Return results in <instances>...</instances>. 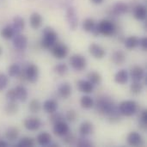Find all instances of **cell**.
<instances>
[{
    "label": "cell",
    "mask_w": 147,
    "mask_h": 147,
    "mask_svg": "<svg viewBox=\"0 0 147 147\" xmlns=\"http://www.w3.org/2000/svg\"><path fill=\"white\" fill-rule=\"evenodd\" d=\"M22 68L18 64H11L8 68V76L10 78H17Z\"/></svg>",
    "instance_id": "cell-35"
},
{
    "label": "cell",
    "mask_w": 147,
    "mask_h": 147,
    "mask_svg": "<svg viewBox=\"0 0 147 147\" xmlns=\"http://www.w3.org/2000/svg\"><path fill=\"white\" fill-rule=\"evenodd\" d=\"M78 131H79V134L82 136L87 137V136H89V135L93 134V132H94V126H93V124L90 121H84V122L81 123V125L79 126Z\"/></svg>",
    "instance_id": "cell-19"
},
{
    "label": "cell",
    "mask_w": 147,
    "mask_h": 147,
    "mask_svg": "<svg viewBox=\"0 0 147 147\" xmlns=\"http://www.w3.org/2000/svg\"><path fill=\"white\" fill-rule=\"evenodd\" d=\"M139 43H140V39L135 35L128 36L127 38H125V40H124L125 47L128 50H133V49L136 48L139 46Z\"/></svg>",
    "instance_id": "cell-27"
},
{
    "label": "cell",
    "mask_w": 147,
    "mask_h": 147,
    "mask_svg": "<svg viewBox=\"0 0 147 147\" xmlns=\"http://www.w3.org/2000/svg\"><path fill=\"white\" fill-rule=\"evenodd\" d=\"M12 44L15 49L18 51H24L28 44V40L26 35L20 34H15V36L12 39Z\"/></svg>",
    "instance_id": "cell-9"
},
{
    "label": "cell",
    "mask_w": 147,
    "mask_h": 147,
    "mask_svg": "<svg viewBox=\"0 0 147 147\" xmlns=\"http://www.w3.org/2000/svg\"><path fill=\"white\" fill-rule=\"evenodd\" d=\"M43 18L38 12H34L29 16V25L33 29H38L41 27Z\"/></svg>",
    "instance_id": "cell-16"
},
{
    "label": "cell",
    "mask_w": 147,
    "mask_h": 147,
    "mask_svg": "<svg viewBox=\"0 0 147 147\" xmlns=\"http://www.w3.org/2000/svg\"><path fill=\"white\" fill-rule=\"evenodd\" d=\"M34 146V140L30 137H23L16 144L17 147H32Z\"/></svg>",
    "instance_id": "cell-37"
},
{
    "label": "cell",
    "mask_w": 147,
    "mask_h": 147,
    "mask_svg": "<svg viewBox=\"0 0 147 147\" xmlns=\"http://www.w3.org/2000/svg\"><path fill=\"white\" fill-rule=\"evenodd\" d=\"M53 71L59 76H65L68 72V66L65 63H59L53 67Z\"/></svg>",
    "instance_id": "cell-36"
},
{
    "label": "cell",
    "mask_w": 147,
    "mask_h": 147,
    "mask_svg": "<svg viewBox=\"0 0 147 147\" xmlns=\"http://www.w3.org/2000/svg\"><path fill=\"white\" fill-rule=\"evenodd\" d=\"M3 54V47L0 46V57H1V55Z\"/></svg>",
    "instance_id": "cell-49"
},
{
    "label": "cell",
    "mask_w": 147,
    "mask_h": 147,
    "mask_svg": "<svg viewBox=\"0 0 147 147\" xmlns=\"http://www.w3.org/2000/svg\"><path fill=\"white\" fill-rule=\"evenodd\" d=\"M130 77L134 81H141L145 76V70L140 65H134L130 71Z\"/></svg>",
    "instance_id": "cell-17"
},
{
    "label": "cell",
    "mask_w": 147,
    "mask_h": 147,
    "mask_svg": "<svg viewBox=\"0 0 147 147\" xmlns=\"http://www.w3.org/2000/svg\"><path fill=\"white\" fill-rule=\"evenodd\" d=\"M141 122H144V123H146L147 124V111L146 110H143L141 112V115H140V121Z\"/></svg>",
    "instance_id": "cell-46"
},
{
    "label": "cell",
    "mask_w": 147,
    "mask_h": 147,
    "mask_svg": "<svg viewBox=\"0 0 147 147\" xmlns=\"http://www.w3.org/2000/svg\"><path fill=\"white\" fill-rule=\"evenodd\" d=\"M19 110V107L16 102H8L4 107V112L8 115H15L17 114Z\"/></svg>",
    "instance_id": "cell-32"
},
{
    "label": "cell",
    "mask_w": 147,
    "mask_h": 147,
    "mask_svg": "<svg viewBox=\"0 0 147 147\" xmlns=\"http://www.w3.org/2000/svg\"><path fill=\"white\" fill-rule=\"evenodd\" d=\"M9 146V143L5 140H0V147H7Z\"/></svg>",
    "instance_id": "cell-47"
},
{
    "label": "cell",
    "mask_w": 147,
    "mask_h": 147,
    "mask_svg": "<svg viewBox=\"0 0 147 147\" xmlns=\"http://www.w3.org/2000/svg\"><path fill=\"white\" fill-rule=\"evenodd\" d=\"M63 138V142L65 145L66 146H72L74 144H76V141H77V138L76 136L71 134V132H68L67 134H65L64 136H62Z\"/></svg>",
    "instance_id": "cell-39"
},
{
    "label": "cell",
    "mask_w": 147,
    "mask_h": 147,
    "mask_svg": "<svg viewBox=\"0 0 147 147\" xmlns=\"http://www.w3.org/2000/svg\"><path fill=\"white\" fill-rule=\"evenodd\" d=\"M5 98L8 102H16L17 98H16V91L15 89H9L6 94H5Z\"/></svg>",
    "instance_id": "cell-44"
},
{
    "label": "cell",
    "mask_w": 147,
    "mask_h": 147,
    "mask_svg": "<svg viewBox=\"0 0 147 147\" xmlns=\"http://www.w3.org/2000/svg\"><path fill=\"white\" fill-rule=\"evenodd\" d=\"M42 35L43 38L41 40L40 45L44 49H50L58 40L57 32L50 27H47L43 29Z\"/></svg>",
    "instance_id": "cell-2"
},
{
    "label": "cell",
    "mask_w": 147,
    "mask_h": 147,
    "mask_svg": "<svg viewBox=\"0 0 147 147\" xmlns=\"http://www.w3.org/2000/svg\"><path fill=\"white\" fill-rule=\"evenodd\" d=\"M36 141L41 146H47L52 142V136L47 132H41L37 135Z\"/></svg>",
    "instance_id": "cell-24"
},
{
    "label": "cell",
    "mask_w": 147,
    "mask_h": 147,
    "mask_svg": "<svg viewBox=\"0 0 147 147\" xmlns=\"http://www.w3.org/2000/svg\"><path fill=\"white\" fill-rule=\"evenodd\" d=\"M0 34H1V37L4 40H11L13 39V37L15 36L16 33L12 28L11 25H6L5 27H3L1 31H0Z\"/></svg>",
    "instance_id": "cell-28"
},
{
    "label": "cell",
    "mask_w": 147,
    "mask_h": 147,
    "mask_svg": "<svg viewBox=\"0 0 147 147\" xmlns=\"http://www.w3.org/2000/svg\"><path fill=\"white\" fill-rule=\"evenodd\" d=\"M127 59V55L122 50H117L115 51L111 56V60L114 64L117 65H121L125 63Z\"/></svg>",
    "instance_id": "cell-21"
},
{
    "label": "cell",
    "mask_w": 147,
    "mask_h": 147,
    "mask_svg": "<svg viewBox=\"0 0 147 147\" xmlns=\"http://www.w3.org/2000/svg\"><path fill=\"white\" fill-rule=\"evenodd\" d=\"M129 78V74L127 70L121 69L118 71L115 75V82L118 84H125L127 83Z\"/></svg>",
    "instance_id": "cell-23"
},
{
    "label": "cell",
    "mask_w": 147,
    "mask_h": 147,
    "mask_svg": "<svg viewBox=\"0 0 147 147\" xmlns=\"http://www.w3.org/2000/svg\"><path fill=\"white\" fill-rule=\"evenodd\" d=\"M130 90L134 95H140L143 90V84L140 81H134L130 86Z\"/></svg>",
    "instance_id": "cell-38"
},
{
    "label": "cell",
    "mask_w": 147,
    "mask_h": 147,
    "mask_svg": "<svg viewBox=\"0 0 147 147\" xmlns=\"http://www.w3.org/2000/svg\"><path fill=\"white\" fill-rule=\"evenodd\" d=\"M129 10L128 5L124 2H117L113 7V13L116 16H122Z\"/></svg>",
    "instance_id": "cell-26"
},
{
    "label": "cell",
    "mask_w": 147,
    "mask_h": 147,
    "mask_svg": "<svg viewBox=\"0 0 147 147\" xmlns=\"http://www.w3.org/2000/svg\"><path fill=\"white\" fill-rule=\"evenodd\" d=\"M127 142L131 146H140L143 144V138L138 132H131L127 137Z\"/></svg>",
    "instance_id": "cell-13"
},
{
    "label": "cell",
    "mask_w": 147,
    "mask_h": 147,
    "mask_svg": "<svg viewBox=\"0 0 147 147\" xmlns=\"http://www.w3.org/2000/svg\"><path fill=\"white\" fill-rule=\"evenodd\" d=\"M23 126L27 130L34 132L37 131L41 127V121L38 117L29 116L23 121Z\"/></svg>",
    "instance_id": "cell-10"
},
{
    "label": "cell",
    "mask_w": 147,
    "mask_h": 147,
    "mask_svg": "<svg viewBox=\"0 0 147 147\" xmlns=\"http://www.w3.org/2000/svg\"><path fill=\"white\" fill-rule=\"evenodd\" d=\"M87 80L91 83L94 86L96 85H99L102 83V76L99 72L97 71H90L87 74Z\"/></svg>",
    "instance_id": "cell-30"
},
{
    "label": "cell",
    "mask_w": 147,
    "mask_h": 147,
    "mask_svg": "<svg viewBox=\"0 0 147 147\" xmlns=\"http://www.w3.org/2000/svg\"><path fill=\"white\" fill-rule=\"evenodd\" d=\"M134 16L138 21H144L146 18V7L143 4H137L134 8Z\"/></svg>",
    "instance_id": "cell-18"
},
{
    "label": "cell",
    "mask_w": 147,
    "mask_h": 147,
    "mask_svg": "<svg viewBox=\"0 0 147 147\" xmlns=\"http://www.w3.org/2000/svg\"><path fill=\"white\" fill-rule=\"evenodd\" d=\"M96 23L95 22V20L93 18H86L84 20L83 22V24H82V27H83V29L87 32V33H91L92 30L94 29V28L96 27Z\"/></svg>",
    "instance_id": "cell-33"
},
{
    "label": "cell",
    "mask_w": 147,
    "mask_h": 147,
    "mask_svg": "<svg viewBox=\"0 0 147 147\" xmlns=\"http://www.w3.org/2000/svg\"><path fill=\"white\" fill-rule=\"evenodd\" d=\"M53 133L55 135H57L59 137H62L65 134L70 132V127L65 121H59V122L53 124Z\"/></svg>",
    "instance_id": "cell-12"
},
{
    "label": "cell",
    "mask_w": 147,
    "mask_h": 147,
    "mask_svg": "<svg viewBox=\"0 0 147 147\" xmlns=\"http://www.w3.org/2000/svg\"><path fill=\"white\" fill-rule=\"evenodd\" d=\"M94 107H96V110L98 114L102 115H106L108 117L119 112V109L115 105L114 102L105 96L99 98L96 103L94 104Z\"/></svg>",
    "instance_id": "cell-1"
},
{
    "label": "cell",
    "mask_w": 147,
    "mask_h": 147,
    "mask_svg": "<svg viewBox=\"0 0 147 147\" xmlns=\"http://www.w3.org/2000/svg\"><path fill=\"white\" fill-rule=\"evenodd\" d=\"M118 109L121 115L130 117L136 114L138 110V103L133 100H126L120 103Z\"/></svg>",
    "instance_id": "cell-3"
},
{
    "label": "cell",
    "mask_w": 147,
    "mask_h": 147,
    "mask_svg": "<svg viewBox=\"0 0 147 147\" xmlns=\"http://www.w3.org/2000/svg\"><path fill=\"white\" fill-rule=\"evenodd\" d=\"M58 102L53 100V99H48V100H46L44 102H43V105H42V108H43V110L47 113V114H52L55 111L58 110Z\"/></svg>",
    "instance_id": "cell-25"
},
{
    "label": "cell",
    "mask_w": 147,
    "mask_h": 147,
    "mask_svg": "<svg viewBox=\"0 0 147 147\" xmlns=\"http://www.w3.org/2000/svg\"><path fill=\"white\" fill-rule=\"evenodd\" d=\"M90 2L94 4L98 5V4H102L104 2V0H90Z\"/></svg>",
    "instance_id": "cell-48"
},
{
    "label": "cell",
    "mask_w": 147,
    "mask_h": 147,
    "mask_svg": "<svg viewBox=\"0 0 147 147\" xmlns=\"http://www.w3.org/2000/svg\"><path fill=\"white\" fill-rule=\"evenodd\" d=\"M70 65L71 66L78 71H81L83 70H84L86 68L87 65V60L86 58L79 53H76L71 56L70 58Z\"/></svg>",
    "instance_id": "cell-5"
},
{
    "label": "cell",
    "mask_w": 147,
    "mask_h": 147,
    "mask_svg": "<svg viewBox=\"0 0 147 147\" xmlns=\"http://www.w3.org/2000/svg\"><path fill=\"white\" fill-rule=\"evenodd\" d=\"M42 108V104L40 103V102L37 99H33L29 102L28 104V110L33 113V114H37L40 111Z\"/></svg>",
    "instance_id": "cell-34"
},
{
    "label": "cell",
    "mask_w": 147,
    "mask_h": 147,
    "mask_svg": "<svg viewBox=\"0 0 147 147\" xmlns=\"http://www.w3.org/2000/svg\"><path fill=\"white\" fill-rule=\"evenodd\" d=\"M51 53L53 56L58 59H63L65 57H67L69 53V48L64 43H59L56 42L51 48Z\"/></svg>",
    "instance_id": "cell-6"
},
{
    "label": "cell",
    "mask_w": 147,
    "mask_h": 147,
    "mask_svg": "<svg viewBox=\"0 0 147 147\" xmlns=\"http://www.w3.org/2000/svg\"><path fill=\"white\" fill-rule=\"evenodd\" d=\"M97 29L100 34L105 36H112L116 32L115 23L109 19H103L100 21L97 24Z\"/></svg>",
    "instance_id": "cell-4"
},
{
    "label": "cell",
    "mask_w": 147,
    "mask_h": 147,
    "mask_svg": "<svg viewBox=\"0 0 147 147\" xmlns=\"http://www.w3.org/2000/svg\"><path fill=\"white\" fill-rule=\"evenodd\" d=\"M48 120L53 125V124H55V123H57L59 121H65V116L61 113H59V112L55 111V112L50 114V115L48 117Z\"/></svg>",
    "instance_id": "cell-40"
},
{
    "label": "cell",
    "mask_w": 147,
    "mask_h": 147,
    "mask_svg": "<svg viewBox=\"0 0 147 147\" xmlns=\"http://www.w3.org/2000/svg\"><path fill=\"white\" fill-rule=\"evenodd\" d=\"M139 46H140V47L144 50L146 51L147 50V38L146 37H143L141 39H140V43Z\"/></svg>",
    "instance_id": "cell-45"
},
{
    "label": "cell",
    "mask_w": 147,
    "mask_h": 147,
    "mask_svg": "<svg viewBox=\"0 0 147 147\" xmlns=\"http://www.w3.org/2000/svg\"><path fill=\"white\" fill-rule=\"evenodd\" d=\"M9 76L4 73H0V92L6 89L9 84Z\"/></svg>",
    "instance_id": "cell-42"
},
{
    "label": "cell",
    "mask_w": 147,
    "mask_h": 147,
    "mask_svg": "<svg viewBox=\"0 0 147 147\" xmlns=\"http://www.w3.org/2000/svg\"><path fill=\"white\" fill-rule=\"evenodd\" d=\"M89 52L91 54V56L96 59H102L106 55L105 49L96 43H91L89 46Z\"/></svg>",
    "instance_id": "cell-11"
},
{
    "label": "cell",
    "mask_w": 147,
    "mask_h": 147,
    "mask_svg": "<svg viewBox=\"0 0 147 147\" xmlns=\"http://www.w3.org/2000/svg\"><path fill=\"white\" fill-rule=\"evenodd\" d=\"M94 104H95L94 99L91 96H88V95H85V96H82L81 99H80V105L84 109H92L94 107Z\"/></svg>",
    "instance_id": "cell-31"
},
{
    "label": "cell",
    "mask_w": 147,
    "mask_h": 147,
    "mask_svg": "<svg viewBox=\"0 0 147 147\" xmlns=\"http://www.w3.org/2000/svg\"><path fill=\"white\" fill-rule=\"evenodd\" d=\"M19 137V130L16 127H10L5 132V138L9 142L16 141Z\"/></svg>",
    "instance_id": "cell-29"
},
{
    "label": "cell",
    "mask_w": 147,
    "mask_h": 147,
    "mask_svg": "<svg viewBox=\"0 0 147 147\" xmlns=\"http://www.w3.org/2000/svg\"><path fill=\"white\" fill-rule=\"evenodd\" d=\"M14 89H15V91H16L17 101H19L21 102H25L28 100V90L23 85H17Z\"/></svg>",
    "instance_id": "cell-22"
},
{
    "label": "cell",
    "mask_w": 147,
    "mask_h": 147,
    "mask_svg": "<svg viewBox=\"0 0 147 147\" xmlns=\"http://www.w3.org/2000/svg\"><path fill=\"white\" fill-rule=\"evenodd\" d=\"M24 72H25L26 78H27L28 82H29L31 84H34L37 82L38 78H39V68L36 65L29 64L24 69Z\"/></svg>",
    "instance_id": "cell-8"
},
{
    "label": "cell",
    "mask_w": 147,
    "mask_h": 147,
    "mask_svg": "<svg viewBox=\"0 0 147 147\" xmlns=\"http://www.w3.org/2000/svg\"><path fill=\"white\" fill-rule=\"evenodd\" d=\"M65 118L68 121H70V122H74V121H76L77 119H78V114H77V112H76L75 110L70 109V110H68V111L66 112V114H65Z\"/></svg>",
    "instance_id": "cell-43"
},
{
    "label": "cell",
    "mask_w": 147,
    "mask_h": 147,
    "mask_svg": "<svg viewBox=\"0 0 147 147\" xmlns=\"http://www.w3.org/2000/svg\"><path fill=\"white\" fill-rule=\"evenodd\" d=\"M66 21L69 24V27L71 30H76V28L78 26V14L74 7L71 6L66 9L65 13Z\"/></svg>",
    "instance_id": "cell-7"
},
{
    "label": "cell",
    "mask_w": 147,
    "mask_h": 147,
    "mask_svg": "<svg viewBox=\"0 0 147 147\" xmlns=\"http://www.w3.org/2000/svg\"><path fill=\"white\" fill-rule=\"evenodd\" d=\"M76 146L78 147H91L93 146V144L85 136H82V138L77 139Z\"/></svg>",
    "instance_id": "cell-41"
},
{
    "label": "cell",
    "mask_w": 147,
    "mask_h": 147,
    "mask_svg": "<svg viewBox=\"0 0 147 147\" xmlns=\"http://www.w3.org/2000/svg\"><path fill=\"white\" fill-rule=\"evenodd\" d=\"M77 88L82 93L90 94L93 92L95 86L88 80H78L77 83Z\"/></svg>",
    "instance_id": "cell-14"
},
{
    "label": "cell",
    "mask_w": 147,
    "mask_h": 147,
    "mask_svg": "<svg viewBox=\"0 0 147 147\" xmlns=\"http://www.w3.org/2000/svg\"><path fill=\"white\" fill-rule=\"evenodd\" d=\"M11 26H12L16 34H20L25 28V21L20 16H16L13 18V22H12V25Z\"/></svg>",
    "instance_id": "cell-20"
},
{
    "label": "cell",
    "mask_w": 147,
    "mask_h": 147,
    "mask_svg": "<svg viewBox=\"0 0 147 147\" xmlns=\"http://www.w3.org/2000/svg\"><path fill=\"white\" fill-rule=\"evenodd\" d=\"M58 94L59 96L63 99H67L71 95V85L68 82L62 83L58 89Z\"/></svg>",
    "instance_id": "cell-15"
}]
</instances>
